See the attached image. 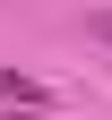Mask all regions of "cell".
<instances>
[{"label":"cell","mask_w":112,"mask_h":120,"mask_svg":"<svg viewBox=\"0 0 112 120\" xmlns=\"http://www.w3.org/2000/svg\"><path fill=\"white\" fill-rule=\"evenodd\" d=\"M0 103H17V112H43V77H26V69H0Z\"/></svg>","instance_id":"6da1fadb"},{"label":"cell","mask_w":112,"mask_h":120,"mask_svg":"<svg viewBox=\"0 0 112 120\" xmlns=\"http://www.w3.org/2000/svg\"><path fill=\"white\" fill-rule=\"evenodd\" d=\"M95 43H112V9H104V17H95Z\"/></svg>","instance_id":"7a4b0ae2"},{"label":"cell","mask_w":112,"mask_h":120,"mask_svg":"<svg viewBox=\"0 0 112 120\" xmlns=\"http://www.w3.org/2000/svg\"><path fill=\"white\" fill-rule=\"evenodd\" d=\"M26 120H52V112H26Z\"/></svg>","instance_id":"3957f363"}]
</instances>
